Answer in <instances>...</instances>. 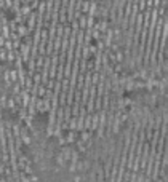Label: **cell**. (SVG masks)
Listing matches in <instances>:
<instances>
[{
	"label": "cell",
	"instance_id": "obj_1",
	"mask_svg": "<svg viewBox=\"0 0 168 182\" xmlns=\"http://www.w3.org/2000/svg\"><path fill=\"white\" fill-rule=\"evenodd\" d=\"M91 182H168V99L138 110L103 141Z\"/></svg>",
	"mask_w": 168,
	"mask_h": 182
}]
</instances>
